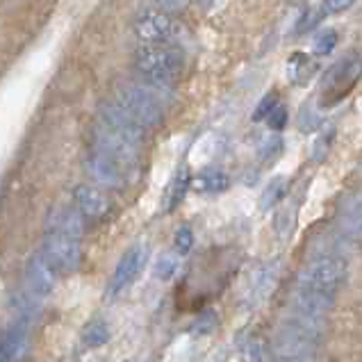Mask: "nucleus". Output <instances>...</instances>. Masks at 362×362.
<instances>
[{"mask_svg": "<svg viewBox=\"0 0 362 362\" xmlns=\"http://www.w3.org/2000/svg\"><path fill=\"white\" fill-rule=\"evenodd\" d=\"M82 342L87 346H103L110 342V328L105 322H91L82 330Z\"/></svg>", "mask_w": 362, "mask_h": 362, "instance_id": "4be33fe9", "label": "nucleus"}, {"mask_svg": "<svg viewBox=\"0 0 362 362\" xmlns=\"http://www.w3.org/2000/svg\"><path fill=\"white\" fill-rule=\"evenodd\" d=\"M242 358L244 362H264L267 358V349H264V342L260 337H251L248 342L242 346Z\"/></svg>", "mask_w": 362, "mask_h": 362, "instance_id": "b1692460", "label": "nucleus"}, {"mask_svg": "<svg viewBox=\"0 0 362 362\" xmlns=\"http://www.w3.org/2000/svg\"><path fill=\"white\" fill-rule=\"evenodd\" d=\"M342 230L354 240H362V196H356L354 201L346 203L342 214Z\"/></svg>", "mask_w": 362, "mask_h": 362, "instance_id": "6ab92c4d", "label": "nucleus"}, {"mask_svg": "<svg viewBox=\"0 0 362 362\" xmlns=\"http://www.w3.org/2000/svg\"><path fill=\"white\" fill-rule=\"evenodd\" d=\"M41 253L46 255V260L55 267L57 274H71L78 272L82 264V246L80 240L62 233H50L46 230V240Z\"/></svg>", "mask_w": 362, "mask_h": 362, "instance_id": "39448f33", "label": "nucleus"}, {"mask_svg": "<svg viewBox=\"0 0 362 362\" xmlns=\"http://www.w3.org/2000/svg\"><path fill=\"white\" fill-rule=\"evenodd\" d=\"M94 144H96L98 153L107 155L110 160H115L119 167H123V171L130 169V167H137L141 146L132 144L126 137H121L119 132L105 128L103 123H98L96 130H94Z\"/></svg>", "mask_w": 362, "mask_h": 362, "instance_id": "423d86ee", "label": "nucleus"}, {"mask_svg": "<svg viewBox=\"0 0 362 362\" xmlns=\"http://www.w3.org/2000/svg\"><path fill=\"white\" fill-rule=\"evenodd\" d=\"M287 110L285 107H281V105H276L274 107V112H272V115H269L264 121H267V126L269 128H272V130H285V126H287Z\"/></svg>", "mask_w": 362, "mask_h": 362, "instance_id": "7c9ffc66", "label": "nucleus"}, {"mask_svg": "<svg viewBox=\"0 0 362 362\" xmlns=\"http://www.w3.org/2000/svg\"><path fill=\"white\" fill-rule=\"evenodd\" d=\"M117 105L128 112L144 130L160 128L164 121V107L160 98L144 85H121L117 89Z\"/></svg>", "mask_w": 362, "mask_h": 362, "instance_id": "f03ea898", "label": "nucleus"}, {"mask_svg": "<svg viewBox=\"0 0 362 362\" xmlns=\"http://www.w3.org/2000/svg\"><path fill=\"white\" fill-rule=\"evenodd\" d=\"M335 46H337V33L335 30H330V28H326V30H322L317 37H315V41H313V50L317 55H328V53H333L335 50Z\"/></svg>", "mask_w": 362, "mask_h": 362, "instance_id": "5701e85b", "label": "nucleus"}, {"mask_svg": "<svg viewBox=\"0 0 362 362\" xmlns=\"http://www.w3.org/2000/svg\"><path fill=\"white\" fill-rule=\"evenodd\" d=\"M173 246H175V251H178L180 255H187L192 251V246H194V233H192L189 226H182V228L175 233Z\"/></svg>", "mask_w": 362, "mask_h": 362, "instance_id": "393cba45", "label": "nucleus"}, {"mask_svg": "<svg viewBox=\"0 0 362 362\" xmlns=\"http://www.w3.org/2000/svg\"><path fill=\"white\" fill-rule=\"evenodd\" d=\"M344 278V262L335 255H319L310 262L301 276H298V287L317 289V292L335 294V289L339 287Z\"/></svg>", "mask_w": 362, "mask_h": 362, "instance_id": "7ed1b4c3", "label": "nucleus"}, {"mask_svg": "<svg viewBox=\"0 0 362 362\" xmlns=\"http://www.w3.org/2000/svg\"><path fill=\"white\" fill-rule=\"evenodd\" d=\"M192 0H153L155 9H160V12H167V14H180L187 9V5Z\"/></svg>", "mask_w": 362, "mask_h": 362, "instance_id": "c85d7f7f", "label": "nucleus"}, {"mask_svg": "<svg viewBox=\"0 0 362 362\" xmlns=\"http://www.w3.org/2000/svg\"><path fill=\"white\" fill-rule=\"evenodd\" d=\"M146 255H148V251L144 244L132 246L123 253V257L115 269V276H112V281H110V294H119L123 287H128L134 278H137L144 262H146Z\"/></svg>", "mask_w": 362, "mask_h": 362, "instance_id": "9b49d317", "label": "nucleus"}, {"mask_svg": "<svg viewBox=\"0 0 362 362\" xmlns=\"http://www.w3.org/2000/svg\"><path fill=\"white\" fill-rule=\"evenodd\" d=\"M317 74V62L305 53H294L287 59V78L292 85H305Z\"/></svg>", "mask_w": 362, "mask_h": 362, "instance_id": "f3484780", "label": "nucleus"}, {"mask_svg": "<svg viewBox=\"0 0 362 362\" xmlns=\"http://www.w3.org/2000/svg\"><path fill=\"white\" fill-rule=\"evenodd\" d=\"M214 328H216V315L212 313V310H208V313H203V315L194 322V330H196L199 335H208V333H212Z\"/></svg>", "mask_w": 362, "mask_h": 362, "instance_id": "c756f323", "label": "nucleus"}, {"mask_svg": "<svg viewBox=\"0 0 362 362\" xmlns=\"http://www.w3.org/2000/svg\"><path fill=\"white\" fill-rule=\"evenodd\" d=\"M85 171L98 187L121 189L126 185V171H123V167H119L115 160H110L107 155H103L98 151H94L85 160Z\"/></svg>", "mask_w": 362, "mask_h": 362, "instance_id": "9d476101", "label": "nucleus"}, {"mask_svg": "<svg viewBox=\"0 0 362 362\" xmlns=\"http://www.w3.org/2000/svg\"><path fill=\"white\" fill-rule=\"evenodd\" d=\"M354 3L356 0H324L322 12L324 14H342V12H346V9H351Z\"/></svg>", "mask_w": 362, "mask_h": 362, "instance_id": "2f4dec72", "label": "nucleus"}, {"mask_svg": "<svg viewBox=\"0 0 362 362\" xmlns=\"http://www.w3.org/2000/svg\"><path fill=\"white\" fill-rule=\"evenodd\" d=\"M333 301H335V294L317 292V289H308V287L296 285L294 294H292V315L326 324L330 310H333Z\"/></svg>", "mask_w": 362, "mask_h": 362, "instance_id": "6e6552de", "label": "nucleus"}, {"mask_svg": "<svg viewBox=\"0 0 362 362\" xmlns=\"http://www.w3.org/2000/svg\"><path fill=\"white\" fill-rule=\"evenodd\" d=\"M46 230L62 233V235H69V237H76V240H80L82 233H85V216H82L78 210L59 208L55 212H50Z\"/></svg>", "mask_w": 362, "mask_h": 362, "instance_id": "2eb2a0df", "label": "nucleus"}, {"mask_svg": "<svg viewBox=\"0 0 362 362\" xmlns=\"http://www.w3.org/2000/svg\"><path fill=\"white\" fill-rule=\"evenodd\" d=\"M134 69L151 85L171 89L185 69V57L171 44H144L134 53Z\"/></svg>", "mask_w": 362, "mask_h": 362, "instance_id": "f257e3e1", "label": "nucleus"}, {"mask_svg": "<svg viewBox=\"0 0 362 362\" xmlns=\"http://www.w3.org/2000/svg\"><path fill=\"white\" fill-rule=\"evenodd\" d=\"M285 194H287V180H285V178H274L272 182L267 185V189H264V194H262L260 208H262L264 212H267V210H272V208H276V205L285 199Z\"/></svg>", "mask_w": 362, "mask_h": 362, "instance_id": "aec40b11", "label": "nucleus"}, {"mask_svg": "<svg viewBox=\"0 0 362 362\" xmlns=\"http://www.w3.org/2000/svg\"><path fill=\"white\" fill-rule=\"evenodd\" d=\"M362 76V57L360 55H346L342 62H337L324 78V96L326 103H335L344 98V94L356 85Z\"/></svg>", "mask_w": 362, "mask_h": 362, "instance_id": "0eeeda50", "label": "nucleus"}, {"mask_svg": "<svg viewBox=\"0 0 362 362\" xmlns=\"http://www.w3.org/2000/svg\"><path fill=\"white\" fill-rule=\"evenodd\" d=\"M278 105V96H276V91H269L267 96H262V100L257 103V107L253 112V121H264L269 115L274 112V107Z\"/></svg>", "mask_w": 362, "mask_h": 362, "instance_id": "a878e982", "label": "nucleus"}, {"mask_svg": "<svg viewBox=\"0 0 362 362\" xmlns=\"http://www.w3.org/2000/svg\"><path fill=\"white\" fill-rule=\"evenodd\" d=\"M175 269H178V262H175V257L162 255L160 260H158V267H155V276H158L160 281H169V278L175 274Z\"/></svg>", "mask_w": 362, "mask_h": 362, "instance_id": "cd10ccee", "label": "nucleus"}, {"mask_svg": "<svg viewBox=\"0 0 362 362\" xmlns=\"http://www.w3.org/2000/svg\"><path fill=\"white\" fill-rule=\"evenodd\" d=\"M192 187L199 194H221L230 187V178L219 169H205L192 178Z\"/></svg>", "mask_w": 362, "mask_h": 362, "instance_id": "dca6fc26", "label": "nucleus"}, {"mask_svg": "<svg viewBox=\"0 0 362 362\" xmlns=\"http://www.w3.org/2000/svg\"><path fill=\"white\" fill-rule=\"evenodd\" d=\"M333 137H335V132H333V130H326V132H322V134L317 137L315 146H313V160H315V162H319V160H324V158H326V153H328V148H330V144H333Z\"/></svg>", "mask_w": 362, "mask_h": 362, "instance_id": "bb28decb", "label": "nucleus"}, {"mask_svg": "<svg viewBox=\"0 0 362 362\" xmlns=\"http://www.w3.org/2000/svg\"><path fill=\"white\" fill-rule=\"evenodd\" d=\"M30 322L18 319L0 335V356L5 362H23L30 354Z\"/></svg>", "mask_w": 362, "mask_h": 362, "instance_id": "ddd939ff", "label": "nucleus"}, {"mask_svg": "<svg viewBox=\"0 0 362 362\" xmlns=\"http://www.w3.org/2000/svg\"><path fill=\"white\" fill-rule=\"evenodd\" d=\"M180 25L171 14L160 12V9L148 7L134 18V35L144 44H171L178 37Z\"/></svg>", "mask_w": 362, "mask_h": 362, "instance_id": "20e7f679", "label": "nucleus"}, {"mask_svg": "<svg viewBox=\"0 0 362 362\" xmlns=\"http://www.w3.org/2000/svg\"><path fill=\"white\" fill-rule=\"evenodd\" d=\"M98 119L105 128L119 132L121 137L130 139L132 144H137V146L144 144L146 130H144L139 123L128 115V112H123L117 103H103V105L98 107Z\"/></svg>", "mask_w": 362, "mask_h": 362, "instance_id": "1a4fd4ad", "label": "nucleus"}, {"mask_svg": "<svg viewBox=\"0 0 362 362\" xmlns=\"http://www.w3.org/2000/svg\"><path fill=\"white\" fill-rule=\"evenodd\" d=\"M283 148H285L283 137L278 132H272V134H264L260 144H257V155H260L262 162H272L283 153Z\"/></svg>", "mask_w": 362, "mask_h": 362, "instance_id": "412c9836", "label": "nucleus"}, {"mask_svg": "<svg viewBox=\"0 0 362 362\" xmlns=\"http://www.w3.org/2000/svg\"><path fill=\"white\" fill-rule=\"evenodd\" d=\"M192 187V173L187 167H180L178 171H175L173 175V180L169 185V189H167V201H164V210H175L178 205L182 203V199L187 196Z\"/></svg>", "mask_w": 362, "mask_h": 362, "instance_id": "a211bd4d", "label": "nucleus"}, {"mask_svg": "<svg viewBox=\"0 0 362 362\" xmlns=\"http://www.w3.org/2000/svg\"><path fill=\"white\" fill-rule=\"evenodd\" d=\"M0 362H5V358H3V356H0Z\"/></svg>", "mask_w": 362, "mask_h": 362, "instance_id": "72a5a7b5", "label": "nucleus"}, {"mask_svg": "<svg viewBox=\"0 0 362 362\" xmlns=\"http://www.w3.org/2000/svg\"><path fill=\"white\" fill-rule=\"evenodd\" d=\"M25 281H28V289L37 296H46L55 289L57 272L41 251L30 257L28 269H25Z\"/></svg>", "mask_w": 362, "mask_h": 362, "instance_id": "f8f14e48", "label": "nucleus"}, {"mask_svg": "<svg viewBox=\"0 0 362 362\" xmlns=\"http://www.w3.org/2000/svg\"><path fill=\"white\" fill-rule=\"evenodd\" d=\"M194 3H199V5H203V7H210L214 0H194Z\"/></svg>", "mask_w": 362, "mask_h": 362, "instance_id": "473e14b6", "label": "nucleus"}, {"mask_svg": "<svg viewBox=\"0 0 362 362\" xmlns=\"http://www.w3.org/2000/svg\"><path fill=\"white\" fill-rule=\"evenodd\" d=\"M76 210L91 221H100L110 212V199L94 185H80L74 192Z\"/></svg>", "mask_w": 362, "mask_h": 362, "instance_id": "4468645a", "label": "nucleus"}]
</instances>
